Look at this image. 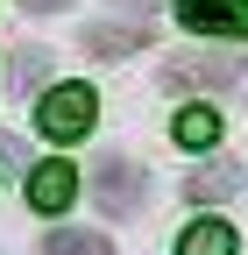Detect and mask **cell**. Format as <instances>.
I'll return each mask as SVG.
<instances>
[{
  "label": "cell",
  "instance_id": "cell-1",
  "mask_svg": "<svg viewBox=\"0 0 248 255\" xmlns=\"http://www.w3.org/2000/svg\"><path fill=\"white\" fill-rule=\"evenodd\" d=\"M92 121H100V92H92V85H50L43 107H36V128L50 142H78Z\"/></svg>",
  "mask_w": 248,
  "mask_h": 255
},
{
  "label": "cell",
  "instance_id": "cell-2",
  "mask_svg": "<svg viewBox=\"0 0 248 255\" xmlns=\"http://www.w3.org/2000/svg\"><path fill=\"white\" fill-rule=\"evenodd\" d=\"M248 71V50L241 43H220V50H184L170 64V85H234Z\"/></svg>",
  "mask_w": 248,
  "mask_h": 255
},
{
  "label": "cell",
  "instance_id": "cell-3",
  "mask_svg": "<svg viewBox=\"0 0 248 255\" xmlns=\"http://www.w3.org/2000/svg\"><path fill=\"white\" fill-rule=\"evenodd\" d=\"M92 199L107 213H142V170L128 156H100V170H92Z\"/></svg>",
  "mask_w": 248,
  "mask_h": 255
},
{
  "label": "cell",
  "instance_id": "cell-4",
  "mask_svg": "<svg viewBox=\"0 0 248 255\" xmlns=\"http://www.w3.org/2000/svg\"><path fill=\"white\" fill-rule=\"evenodd\" d=\"M184 28H206V36H248V7L241 0H177Z\"/></svg>",
  "mask_w": 248,
  "mask_h": 255
},
{
  "label": "cell",
  "instance_id": "cell-5",
  "mask_svg": "<svg viewBox=\"0 0 248 255\" xmlns=\"http://www.w3.org/2000/svg\"><path fill=\"white\" fill-rule=\"evenodd\" d=\"M71 191H78V170L64 163V156H50V163L28 177V206H36V213H64Z\"/></svg>",
  "mask_w": 248,
  "mask_h": 255
},
{
  "label": "cell",
  "instance_id": "cell-6",
  "mask_svg": "<svg viewBox=\"0 0 248 255\" xmlns=\"http://www.w3.org/2000/svg\"><path fill=\"white\" fill-rule=\"evenodd\" d=\"M227 191H241V163H227V156L184 177V199H192V206H213V199H227Z\"/></svg>",
  "mask_w": 248,
  "mask_h": 255
},
{
  "label": "cell",
  "instance_id": "cell-7",
  "mask_svg": "<svg viewBox=\"0 0 248 255\" xmlns=\"http://www.w3.org/2000/svg\"><path fill=\"white\" fill-rule=\"evenodd\" d=\"M170 135H177L184 149H213V142H220V114H213V107H184V114L170 121Z\"/></svg>",
  "mask_w": 248,
  "mask_h": 255
},
{
  "label": "cell",
  "instance_id": "cell-8",
  "mask_svg": "<svg viewBox=\"0 0 248 255\" xmlns=\"http://www.w3.org/2000/svg\"><path fill=\"white\" fill-rule=\"evenodd\" d=\"M177 255H234V227H220V220H199V227L177 234Z\"/></svg>",
  "mask_w": 248,
  "mask_h": 255
},
{
  "label": "cell",
  "instance_id": "cell-9",
  "mask_svg": "<svg viewBox=\"0 0 248 255\" xmlns=\"http://www.w3.org/2000/svg\"><path fill=\"white\" fill-rule=\"evenodd\" d=\"M43 255H114V241L107 234H85V227H57L43 241Z\"/></svg>",
  "mask_w": 248,
  "mask_h": 255
},
{
  "label": "cell",
  "instance_id": "cell-10",
  "mask_svg": "<svg viewBox=\"0 0 248 255\" xmlns=\"http://www.w3.org/2000/svg\"><path fill=\"white\" fill-rule=\"evenodd\" d=\"M135 43H142V36L121 28V21H92V28H85V50H92V57H128Z\"/></svg>",
  "mask_w": 248,
  "mask_h": 255
},
{
  "label": "cell",
  "instance_id": "cell-11",
  "mask_svg": "<svg viewBox=\"0 0 248 255\" xmlns=\"http://www.w3.org/2000/svg\"><path fill=\"white\" fill-rule=\"evenodd\" d=\"M14 85H21V92L43 85V50H21V57H14Z\"/></svg>",
  "mask_w": 248,
  "mask_h": 255
},
{
  "label": "cell",
  "instance_id": "cell-12",
  "mask_svg": "<svg viewBox=\"0 0 248 255\" xmlns=\"http://www.w3.org/2000/svg\"><path fill=\"white\" fill-rule=\"evenodd\" d=\"M28 14H57V7H71V0H21Z\"/></svg>",
  "mask_w": 248,
  "mask_h": 255
},
{
  "label": "cell",
  "instance_id": "cell-13",
  "mask_svg": "<svg viewBox=\"0 0 248 255\" xmlns=\"http://www.w3.org/2000/svg\"><path fill=\"white\" fill-rule=\"evenodd\" d=\"M121 7H142V14H149V7H156V0H121Z\"/></svg>",
  "mask_w": 248,
  "mask_h": 255
}]
</instances>
